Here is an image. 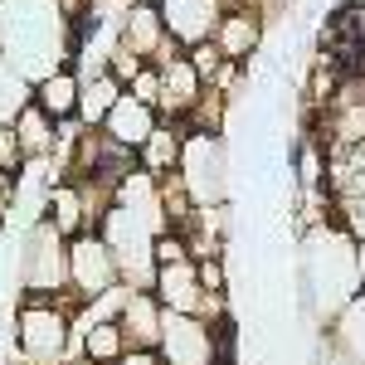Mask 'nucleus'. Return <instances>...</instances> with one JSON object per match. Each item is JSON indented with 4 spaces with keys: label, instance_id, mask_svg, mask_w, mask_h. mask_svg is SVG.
<instances>
[{
    "label": "nucleus",
    "instance_id": "28",
    "mask_svg": "<svg viewBox=\"0 0 365 365\" xmlns=\"http://www.w3.org/2000/svg\"><path fill=\"white\" fill-rule=\"evenodd\" d=\"M10 210H15V175H0V225L10 220Z\"/></svg>",
    "mask_w": 365,
    "mask_h": 365
},
{
    "label": "nucleus",
    "instance_id": "1",
    "mask_svg": "<svg viewBox=\"0 0 365 365\" xmlns=\"http://www.w3.org/2000/svg\"><path fill=\"white\" fill-rule=\"evenodd\" d=\"M0 54L29 83L73 68V15L58 0H0Z\"/></svg>",
    "mask_w": 365,
    "mask_h": 365
},
{
    "label": "nucleus",
    "instance_id": "21",
    "mask_svg": "<svg viewBox=\"0 0 365 365\" xmlns=\"http://www.w3.org/2000/svg\"><path fill=\"white\" fill-rule=\"evenodd\" d=\"M122 93L127 88L117 83L113 73H88V78H78V127H103Z\"/></svg>",
    "mask_w": 365,
    "mask_h": 365
},
{
    "label": "nucleus",
    "instance_id": "14",
    "mask_svg": "<svg viewBox=\"0 0 365 365\" xmlns=\"http://www.w3.org/2000/svg\"><path fill=\"white\" fill-rule=\"evenodd\" d=\"M156 127H161L156 108H151V103H141V98H132V93H122V98H117V108L108 113V122H103L98 132H103L108 141H117L122 151H132V156H137L141 146L151 141Z\"/></svg>",
    "mask_w": 365,
    "mask_h": 365
},
{
    "label": "nucleus",
    "instance_id": "7",
    "mask_svg": "<svg viewBox=\"0 0 365 365\" xmlns=\"http://www.w3.org/2000/svg\"><path fill=\"white\" fill-rule=\"evenodd\" d=\"M161 365H225V322H205V317H180L166 312L161 322Z\"/></svg>",
    "mask_w": 365,
    "mask_h": 365
},
{
    "label": "nucleus",
    "instance_id": "15",
    "mask_svg": "<svg viewBox=\"0 0 365 365\" xmlns=\"http://www.w3.org/2000/svg\"><path fill=\"white\" fill-rule=\"evenodd\" d=\"M161 322H166V307L156 302V292H127L122 317H117L127 351H156L161 346Z\"/></svg>",
    "mask_w": 365,
    "mask_h": 365
},
{
    "label": "nucleus",
    "instance_id": "4",
    "mask_svg": "<svg viewBox=\"0 0 365 365\" xmlns=\"http://www.w3.org/2000/svg\"><path fill=\"white\" fill-rule=\"evenodd\" d=\"M180 185L195 210H220L229 200V146L220 132H195L185 127V146H180Z\"/></svg>",
    "mask_w": 365,
    "mask_h": 365
},
{
    "label": "nucleus",
    "instance_id": "3",
    "mask_svg": "<svg viewBox=\"0 0 365 365\" xmlns=\"http://www.w3.org/2000/svg\"><path fill=\"white\" fill-rule=\"evenodd\" d=\"M73 351V302L20 297L15 307V365H63Z\"/></svg>",
    "mask_w": 365,
    "mask_h": 365
},
{
    "label": "nucleus",
    "instance_id": "13",
    "mask_svg": "<svg viewBox=\"0 0 365 365\" xmlns=\"http://www.w3.org/2000/svg\"><path fill=\"white\" fill-rule=\"evenodd\" d=\"M263 29H268V15L263 10H253V5H239V10H229L225 20H220V29H215V49H220V58L225 63H249L253 54H258V44H263Z\"/></svg>",
    "mask_w": 365,
    "mask_h": 365
},
{
    "label": "nucleus",
    "instance_id": "17",
    "mask_svg": "<svg viewBox=\"0 0 365 365\" xmlns=\"http://www.w3.org/2000/svg\"><path fill=\"white\" fill-rule=\"evenodd\" d=\"M34 108L44 117H54L58 127L63 122H78V73L73 68H58L49 78L34 83Z\"/></svg>",
    "mask_w": 365,
    "mask_h": 365
},
{
    "label": "nucleus",
    "instance_id": "22",
    "mask_svg": "<svg viewBox=\"0 0 365 365\" xmlns=\"http://www.w3.org/2000/svg\"><path fill=\"white\" fill-rule=\"evenodd\" d=\"M180 146H185V127H180V122H161V127L151 132V141L137 151V166L151 170L156 180H161V175H175V166H180Z\"/></svg>",
    "mask_w": 365,
    "mask_h": 365
},
{
    "label": "nucleus",
    "instance_id": "2",
    "mask_svg": "<svg viewBox=\"0 0 365 365\" xmlns=\"http://www.w3.org/2000/svg\"><path fill=\"white\" fill-rule=\"evenodd\" d=\"M302 292L312 317L322 322H331L351 297H361V244L336 220L307 229L302 239Z\"/></svg>",
    "mask_w": 365,
    "mask_h": 365
},
{
    "label": "nucleus",
    "instance_id": "16",
    "mask_svg": "<svg viewBox=\"0 0 365 365\" xmlns=\"http://www.w3.org/2000/svg\"><path fill=\"white\" fill-rule=\"evenodd\" d=\"M327 346H331L336 365H365V292L351 297V302L327 322Z\"/></svg>",
    "mask_w": 365,
    "mask_h": 365
},
{
    "label": "nucleus",
    "instance_id": "30",
    "mask_svg": "<svg viewBox=\"0 0 365 365\" xmlns=\"http://www.w3.org/2000/svg\"><path fill=\"white\" fill-rule=\"evenodd\" d=\"M361 292H365V249H361Z\"/></svg>",
    "mask_w": 365,
    "mask_h": 365
},
{
    "label": "nucleus",
    "instance_id": "27",
    "mask_svg": "<svg viewBox=\"0 0 365 365\" xmlns=\"http://www.w3.org/2000/svg\"><path fill=\"white\" fill-rule=\"evenodd\" d=\"M156 88H161V78H156V68L146 63V68H141L137 78L127 83V93H132V98H141V103H151V108H156Z\"/></svg>",
    "mask_w": 365,
    "mask_h": 365
},
{
    "label": "nucleus",
    "instance_id": "11",
    "mask_svg": "<svg viewBox=\"0 0 365 365\" xmlns=\"http://www.w3.org/2000/svg\"><path fill=\"white\" fill-rule=\"evenodd\" d=\"M156 78H161V88H156V117L161 122H190L200 108V98H205V78H200V68L190 63V54H175L166 58L161 68H156Z\"/></svg>",
    "mask_w": 365,
    "mask_h": 365
},
{
    "label": "nucleus",
    "instance_id": "25",
    "mask_svg": "<svg viewBox=\"0 0 365 365\" xmlns=\"http://www.w3.org/2000/svg\"><path fill=\"white\" fill-rule=\"evenodd\" d=\"M331 215H336V225L365 249V195H356V200H336V205H331Z\"/></svg>",
    "mask_w": 365,
    "mask_h": 365
},
{
    "label": "nucleus",
    "instance_id": "5",
    "mask_svg": "<svg viewBox=\"0 0 365 365\" xmlns=\"http://www.w3.org/2000/svg\"><path fill=\"white\" fill-rule=\"evenodd\" d=\"M15 273H20V292L25 297H63L68 302V239L49 220H39L20 239Z\"/></svg>",
    "mask_w": 365,
    "mask_h": 365
},
{
    "label": "nucleus",
    "instance_id": "31",
    "mask_svg": "<svg viewBox=\"0 0 365 365\" xmlns=\"http://www.w3.org/2000/svg\"><path fill=\"white\" fill-rule=\"evenodd\" d=\"M93 5H113V0H93Z\"/></svg>",
    "mask_w": 365,
    "mask_h": 365
},
{
    "label": "nucleus",
    "instance_id": "26",
    "mask_svg": "<svg viewBox=\"0 0 365 365\" xmlns=\"http://www.w3.org/2000/svg\"><path fill=\"white\" fill-rule=\"evenodd\" d=\"M25 156H20V141H15V127L0 122V175H20Z\"/></svg>",
    "mask_w": 365,
    "mask_h": 365
},
{
    "label": "nucleus",
    "instance_id": "18",
    "mask_svg": "<svg viewBox=\"0 0 365 365\" xmlns=\"http://www.w3.org/2000/svg\"><path fill=\"white\" fill-rule=\"evenodd\" d=\"M68 356H83L93 365H117L127 356V336L117 322H93V327H73V351Z\"/></svg>",
    "mask_w": 365,
    "mask_h": 365
},
{
    "label": "nucleus",
    "instance_id": "24",
    "mask_svg": "<svg viewBox=\"0 0 365 365\" xmlns=\"http://www.w3.org/2000/svg\"><path fill=\"white\" fill-rule=\"evenodd\" d=\"M29 103H34V83H29L25 73L0 54V122H5V127H15V117L25 113Z\"/></svg>",
    "mask_w": 365,
    "mask_h": 365
},
{
    "label": "nucleus",
    "instance_id": "9",
    "mask_svg": "<svg viewBox=\"0 0 365 365\" xmlns=\"http://www.w3.org/2000/svg\"><path fill=\"white\" fill-rule=\"evenodd\" d=\"M113 287H122V273H117V258L103 244V234L68 239V302H73V312L83 302H98Z\"/></svg>",
    "mask_w": 365,
    "mask_h": 365
},
{
    "label": "nucleus",
    "instance_id": "8",
    "mask_svg": "<svg viewBox=\"0 0 365 365\" xmlns=\"http://www.w3.org/2000/svg\"><path fill=\"white\" fill-rule=\"evenodd\" d=\"M156 302L180 317H205V322H225V297H210L200 282L195 258H161L156 263V282H151Z\"/></svg>",
    "mask_w": 365,
    "mask_h": 365
},
{
    "label": "nucleus",
    "instance_id": "23",
    "mask_svg": "<svg viewBox=\"0 0 365 365\" xmlns=\"http://www.w3.org/2000/svg\"><path fill=\"white\" fill-rule=\"evenodd\" d=\"M44 220H49V225H54L58 234H63V239H78V234H93V229H88L83 195H78V185H73V180H54Z\"/></svg>",
    "mask_w": 365,
    "mask_h": 365
},
{
    "label": "nucleus",
    "instance_id": "10",
    "mask_svg": "<svg viewBox=\"0 0 365 365\" xmlns=\"http://www.w3.org/2000/svg\"><path fill=\"white\" fill-rule=\"evenodd\" d=\"M117 44H122L132 58L151 63V68H161L166 58L185 54V49H180V44L166 34L156 0H137V5H127V10H122V34H117Z\"/></svg>",
    "mask_w": 365,
    "mask_h": 365
},
{
    "label": "nucleus",
    "instance_id": "12",
    "mask_svg": "<svg viewBox=\"0 0 365 365\" xmlns=\"http://www.w3.org/2000/svg\"><path fill=\"white\" fill-rule=\"evenodd\" d=\"M156 10H161L166 34L185 49V54L200 49V44H210L215 29H220V20L229 15L225 0H156Z\"/></svg>",
    "mask_w": 365,
    "mask_h": 365
},
{
    "label": "nucleus",
    "instance_id": "19",
    "mask_svg": "<svg viewBox=\"0 0 365 365\" xmlns=\"http://www.w3.org/2000/svg\"><path fill=\"white\" fill-rule=\"evenodd\" d=\"M15 141H20V156H25V161H54L58 122H54V117H44L34 103H29L25 113L15 117Z\"/></svg>",
    "mask_w": 365,
    "mask_h": 365
},
{
    "label": "nucleus",
    "instance_id": "32",
    "mask_svg": "<svg viewBox=\"0 0 365 365\" xmlns=\"http://www.w3.org/2000/svg\"><path fill=\"white\" fill-rule=\"evenodd\" d=\"M225 365H234V361H225Z\"/></svg>",
    "mask_w": 365,
    "mask_h": 365
},
{
    "label": "nucleus",
    "instance_id": "29",
    "mask_svg": "<svg viewBox=\"0 0 365 365\" xmlns=\"http://www.w3.org/2000/svg\"><path fill=\"white\" fill-rule=\"evenodd\" d=\"M117 365H161V356H156V351H127Z\"/></svg>",
    "mask_w": 365,
    "mask_h": 365
},
{
    "label": "nucleus",
    "instance_id": "20",
    "mask_svg": "<svg viewBox=\"0 0 365 365\" xmlns=\"http://www.w3.org/2000/svg\"><path fill=\"white\" fill-rule=\"evenodd\" d=\"M327 195H331V205L365 195V141L327 156Z\"/></svg>",
    "mask_w": 365,
    "mask_h": 365
},
{
    "label": "nucleus",
    "instance_id": "6",
    "mask_svg": "<svg viewBox=\"0 0 365 365\" xmlns=\"http://www.w3.org/2000/svg\"><path fill=\"white\" fill-rule=\"evenodd\" d=\"M98 234H103V244L113 249L117 258V273H122V287H132V292H151V282H156V229L141 225L132 210H122V205H113L108 215H103V225H98Z\"/></svg>",
    "mask_w": 365,
    "mask_h": 365
}]
</instances>
